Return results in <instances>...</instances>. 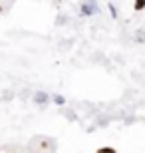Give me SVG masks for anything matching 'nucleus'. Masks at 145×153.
Listing matches in <instances>:
<instances>
[{"mask_svg":"<svg viewBox=\"0 0 145 153\" xmlns=\"http://www.w3.org/2000/svg\"><path fill=\"white\" fill-rule=\"evenodd\" d=\"M133 8H135V10H143V8H145V0H139V2H135Z\"/></svg>","mask_w":145,"mask_h":153,"instance_id":"39448f33","label":"nucleus"},{"mask_svg":"<svg viewBox=\"0 0 145 153\" xmlns=\"http://www.w3.org/2000/svg\"><path fill=\"white\" fill-rule=\"evenodd\" d=\"M95 153H117L115 147H109V145H106V147H100Z\"/></svg>","mask_w":145,"mask_h":153,"instance_id":"7ed1b4c3","label":"nucleus"},{"mask_svg":"<svg viewBox=\"0 0 145 153\" xmlns=\"http://www.w3.org/2000/svg\"><path fill=\"white\" fill-rule=\"evenodd\" d=\"M52 102L58 103V105H64V103H66V97H64V96H54V97H52Z\"/></svg>","mask_w":145,"mask_h":153,"instance_id":"20e7f679","label":"nucleus"},{"mask_svg":"<svg viewBox=\"0 0 145 153\" xmlns=\"http://www.w3.org/2000/svg\"><path fill=\"white\" fill-rule=\"evenodd\" d=\"M107 6H109V10H112V16L115 18V16H117V10H115V8H113V4H107Z\"/></svg>","mask_w":145,"mask_h":153,"instance_id":"423d86ee","label":"nucleus"},{"mask_svg":"<svg viewBox=\"0 0 145 153\" xmlns=\"http://www.w3.org/2000/svg\"><path fill=\"white\" fill-rule=\"evenodd\" d=\"M97 2H84V4L80 6V12H82V16H94L95 12H97Z\"/></svg>","mask_w":145,"mask_h":153,"instance_id":"f257e3e1","label":"nucleus"},{"mask_svg":"<svg viewBox=\"0 0 145 153\" xmlns=\"http://www.w3.org/2000/svg\"><path fill=\"white\" fill-rule=\"evenodd\" d=\"M48 100H50V97H48V94H44V91H38V94L34 96V102L36 103H46Z\"/></svg>","mask_w":145,"mask_h":153,"instance_id":"f03ea898","label":"nucleus"}]
</instances>
